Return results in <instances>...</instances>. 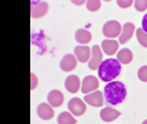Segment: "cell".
Segmentation results:
<instances>
[{"label":"cell","mask_w":147,"mask_h":124,"mask_svg":"<svg viewBox=\"0 0 147 124\" xmlns=\"http://www.w3.org/2000/svg\"><path fill=\"white\" fill-rule=\"evenodd\" d=\"M103 95H105V101L109 104V106L120 105L121 102H124V99L127 98V87H125L124 83L118 81V80L110 81V83L105 85Z\"/></svg>","instance_id":"obj_1"},{"label":"cell","mask_w":147,"mask_h":124,"mask_svg":"<svg viewBox=\"0 0 147 124\" xmlns=\"http://www.w3.org/2000/svg\"><path fill=\"white\" fill-rule=\"evenodd\" d=\"M121 64L117 61V58H107L105 59L99 69H98V73H99V79L102 81H106V83H110V81H114L115 79L121 75Z\"/></svg>","instance_id":"obj_2"},{"label":"cell","mask_w":147,"mask_h":124,"mask_svg":"<svg viewBox=\"0 0 147 124\" xmlns=\"http://www.w3.org/2000/svg\"><path fill=\"white\" fill-rule=\"evenodd\" d=\"M102 32H103V36H106L107 39H115V37H120V35L122 32V28L118 21H107L103 25Z\"/></svg>","instance_id":"obj_3"},{"label":"cell","mask_w":147,"mask_h":124,"mask_svg":"<svg viewBox=\"0 0 147 124\" xmlns=\"http://www.w3.org/2000/svg\"><path fill=\"white\" fill-rule=\"evenodd\" d=\"M47 11H48V3L38 1V0H32L30 1V15H32V18H41L47 14Z\"/></svg>","instance_id":"obj_4"},{"label":"cell","mask_w":147,"mask_h":124,"mask_svg":"<svg viewBox=\"0 0 147 124\" xmlns=\"http://www.w3.org/2000/svg\"><path fill=\"white\" fill-rule=\"evenodd\" d=\"M67 109L73 116H81L85 113V109H87V105L83 99L80 98H71L69 102H67Z\"/></svg>","instance_id":"obj_5"},{"label":"cell","mask_w":147,"mask_h":124,"mask_svg":"<svg viewBox=\"0 0 147 124\" xmlns=\"http://www.w3.org/2000/svg\"><path fill=\"white\" fill-rule=\"evenodd\" d=\"M98 87H99V80L95 76H85L84 80L81 81V92L85 95L96 91Z\"/></svg>","instance_id":"obj_6"},{"label":"cell","mask_w":147,"mask_h":124,"mask_svg":"<svg viewBox=\"0 0 147 124\" xmlns=\"http://www.w3.org/2000/svg\"><path fill=\"white\" fill-rule=\"evenodd\" d=\"M102 62H103L102 47L94 46V47H92V55H91V59H90V62H88L90 69H92V70H98Z\"/></svg>","instance_id":"obj_7"},{"label":"cell","mask_w":147,"mask_h":124,"mask_svg":"<svg viewBox=\"0 0 147 124\" xmlns=\"http://www.w3.org/2000/svg\"><path fill=\"white\" fill-rule=\"evenodd\" d=\"M84 102L94 108H100L105 104V95L102 91H94L84 97Z\"/></svg>","instance_id":"obj_8"},{"label":"cell","mask_w":147,"mask_h":124,"mask_svg":"<svg viewBox=\"0 0 147 124\" xmlns=\"http://www.w3.org/2000/svg\"><path fill=\"white\" fill-rule=\"evenodd\" d=\"M91 55H92V48L87 46H77L74 47V57L77 58V61L80 62H90Z\"/></svg>","instance_id":"obj_9"},{"label":"cell","mask_w":147,"mask_h":124,"mask_svg":"<svg viewBox=\"0 0 147 124\" xmlns=\"http://www.w3.org/2000/svg\"><path fill=\"white\" fill-rule=\"evenodd\" d=\"M134 33H136V29H135V25L132 24V22H127V24H124L118 43H120V44H125V43H128Z\"/></svg>","instance_id":"obj_10"},{"label":"cell","mask_w":147,"mask_h":124,"mask_svg":"<svg viewBox=\"0 0 147 124\" xmlns=\"http://www.w3.org/2000/svg\"><path fill=\"white\" fill-rule=\"evenodd\" d=\"M65 87H66V90L69 92H71V94H76L77 91H80V90H81V81H80L78 76L70 75L69 77L65 80Z\"/></svg>","instance_id":"obj_11"},{"label":"cell","mask_w":147,"mask_h":124,"mask_svg":"<svg viewBox=\"0 0 147 124\" xmlns=\"http://www.w3.org/2000/svg\"><path fill=\"white\" fill-rule=\"evenodd\" d=\"M120 115L121 113L117 110V109L111 108V106H106L100 112V119H102L105 123H111V121H114L115 119L120 117Z\"/></svg>","instance_id":"obj_12"},{"label":"cell","mask_w":147,"mask_h":124,"mask_svg":"<svg viewBox=\"0 0 147 124\" xmlns=\"http://www.w3.org/2000/svg\"><path fill=\"white\" fill-rule=\"evenodd\" d=\"M118 46H120V43L114 39H106L102 41V51L105 54H107L109 57L111 55H114L118 52Z\"/></svg>","instance_id":"obj_13"},{"label":"cell","mask_w":147,"mask_h":124,"mask_svg":"<svg viewBox=\"0 0 147 124\" xmlns=\"http://www.w3.org/2000/svg\"><path fill=\"white\" fill-rule=\"evenodd\" d=\"M59 65H61V69L63 72H71L77 65V58L73 54H66L63 58H62Z\"/></svg>","instance_id":"obj_14"},{"label":"cell","mask_w":147,"mask_h":124,"mask_svg":"<svg viewBox=\"0 0 147 124\" xmlns=\"http://www.w3.org/2000/svg\"><path fill=\"white\" fill-rule=\"evenodd\" d=\"M47 102L51 105L52 108H59L61 105L63 104V94L59 90H52V91H50L48 97H47Z\"/></svg>","instance_id":"obj_15"},{"label":"cell","mask_w":147,"mask_h":124,"mask_svg":"<svg viewBox=\"0 0 147 124\" xmlns=\"http://www.w3.org/2000/svg\"><path fill=\"white\" fill-rule=\"evenodd\" d=\"M37 115L43 120H51L54 117V108L50 104H40L37 106Z\"/></svg>","instance_id":"obj_16"},{"label":"cell","mask_w":147,"mask_h":124,"mask_svg":"<svg viewBox=\"0 0 147 124\" xmlns=\"http://www.w3.org/2000/svg\"><path fill=\"white\" fill-rule=\"evenodd\" d=\"M132 59H134V54L129 48H121L117 52V61L121 65H128V64L132 62Z\"/></svg>","instance_id":"obj_17"},{"label":"cell","mask_w":147,"mask_h":124,"mask_svg":"<svg viewBox=\"0 0 147 124\" xmlns=\"http://www.w3.org/2000/svg\"><path fill=\"white\" fill-rule=\"evenodd\" d=\"M92 39V35L90 33L88 29H78L76 32V40L77 43H80V46H85L88 44Z\"/></svg>","instance_id":"obj_18"},{"label":"cell","mask_w":147,"mask_h":124,"mask_svg":"<svg viewBox=\"0 0 147 124\" xmlns=\"http://www.w3.org/2000/svg\"><path fill=\"white\" fill-rule=\"evenodd\" d=\"M76 117L70 112H62L58 116V124H76Z\"/></svg>","instance_id":"obj_19"},{"label":"cell","mask_w":147,"mask_h":124,"mask_svg":"<svg viewBox=\"0 0 147 124\" xmlns=\"http://www.w3.org/2000/svg\"><path fill=\"white\" fill-rule=\"evenodd\" d=\"M136 37H138V41L140 43L143 47H146L147 48V33L139 28V29H136Z\"/></svg>","instance_id":"obj_20"},{"label":"cell","mask_w":147,"mask_h":124,"mask_svg":"<svg viewBox=\"0 0 147 124\" xmlns=\"http://www.w3.org/2000/svg\"><path fill=\"white\" fill-rule=\"evenodd\" d=\"M85 4H87V8H88L90 11L95 13V11H98V10L102 7V1H100V0H88Z\"/></svg>","instance_id":"obj_21"},{"label":"cell","mask_w":147,"mask_h":124,"mask_svg":"<svg viewBox=\"0 0 147 124\" xmlns=\"http://www.w3.org/2000/svg\"><path fill=\"white\" fill-rule=\"evenodd\" d=\"M134 6H135V8H136V11L143 13V11L147 10V0H136Z\"/></svg>","instance_id":"obj_22"},{"label":"cell","mask_w":147,"mask_h":124,"mask_svg":"<svg viewBox=\"0 0 147 124\" xmlns=\"http://www.w3.org/2000/svg\"><path fill=\"white\" fill-rule=\"evenodd\" d=\"M138 77H139V80H142L143 83H147V65L142 66L140 69L138 70Z\"/></svg>","instance_id":"obj_23"},{"label":"cell","mask_w":147,"mask_h":124,"mask_svg":"<svg viewBox=\"0 0 147 124\" xmlns=\"http://www.w3.org/2000/svg\"><path fill=\"white\" fill-rule=\"evenodd\" d=\"M132 4H135V1H132V0H118L117 1V6L121 7V8H128Z\"/></svg>","instance_id":"obj_24"},{"label":"cell","mask_w":147,"mask_h":124,"mask_svg":"<svg viewBox=\"0 0 147 124\" xmlns=\"http://www.w3.org/2000/svg\"><path fill=\"white\" fill-rule=\"evenodd\" d=\"M36 87H37V76H36L34 73H32V75H30V90L33 91Z\"/></svg>","instance_id":"obj_25"},{"label":"cell","mask_w":147,"mask_h":124,"mask_svg":"<svg viewBox=\"0 0 147 124\" xmlns=\"http://www.w3.org/2000/svg\"><path fill=\"white\" fill-rule=\"evenodd\" d=\"M142 29L147 33V14H144L143 20H142Z\"/></svg>","instance_id":"obj_26"},{"label":"cell","mask_w":147,"mask_h":124,"mask_svg":"<svg viewBox=\"0 0 147 124\" xmlns=\"http://www.w3.org/2000/svg\"><path fill=\"white\" fill-rule=\"evenodd\" d=\"M71 3H73V4H76V6H81V4L87 3V1H83V0H73Z\"/></svg>","instance_id":"obj_27"},{"label":"cell","mask_w":147,"mask_h":124,"mask_svg":"<svg viewBox=\"0 0 147 124\" xmlns=\"http://www.w3.org/2000/svg\"><path fill=\"white\" fill-rule=\"evenodd\" d=\"M142 124H147V120H144V121H143V123H142Z\"/></svg>","instance_id":"obj_28"}]
</instances>
